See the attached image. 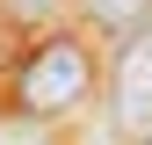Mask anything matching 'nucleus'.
Here are the masks:
<instances>
[{
	"label": "nucleus",
	"instance_id": "f257e3e1",
	"mask_svg": "<svg viewBox=\"0 0 152 145\" xmlns=\"http://www.w3.org/2000/svg\"><path fill=\"white\" fill-rule=\"evenodd\" d=\"M94 94V58L80 36H44L15 72V109L22 116H72Z\"/></svg>",
	"mask_w": 152,
	"mask_h": 145
},
{
	"label": "nucleus",
	"instance_id": "f03ea898",
	"mask_svg": "<svg viewBox=\"0 0 152 145\" xmlns=\"http://www.w3.org/2000/svg\"><path fill=\"white\" fill-rule=\"evenodd\" d=\"M116 123H152V36H130L116 65Z\"/></svg>",
	"mask_w": 152,
	"mask_h": 145
},
{
	"label": "nucleus",
	"instance_id": "7ed1b4c3",
	"mask_svg": "<svg viewBox=\"0 0 152 145\" xmlns=\"http://www.w3.org/2000/svg\"><path fill=\"white\" fill-rule=\"evenodd\" d=\"M87 15H94V22H102V29H138L145 36V22H152V0H87Z\"/></svg>",
	"mask_w": 152,
	"mask_h": 145
},
{
	"label": "nucleus",
	"instance_id": "20e7f679",
	"mask_svg": "<svg viewBox=\"0 0 152 145\" xmlns=\"http://www.w3.org/2000/svg\"><path fill=\"white\" fill-rule=\"evenodd\" d=\"M7 7H22V15H44V7H51V0H7Z\"/></svg>",
	"mask_w": 152,
	"mask_h": 145
},
{
	"label": "nucleus",
	"instance_id": "39448f33",
	"mask_svg": "<svg viewBox=\"0 0 152 145\" xmlns=\"http://www.w3.org/2000/svg\"><path fill=\"white\" fill-rule=\"evenodd\" d=\"M145 36H152V29H145Z\"/></svg>",
	"mask_w": 152,
	"mask_h": 145
},
{
	"label": "nucleus",
	"instance_id": "423d86ee",
	"mask_svg": "<svg viewBox=\"0 0 152 145\" xmlns=\"http://www.w3.org/2000/svg\"><path fill=\"white\" fill-rule=\"evenodd\" d=\"M145 145H152V138H145Z\"/></svg>",
	"mask_w": 152,
	"mask_h": 145
}]
</instances>
